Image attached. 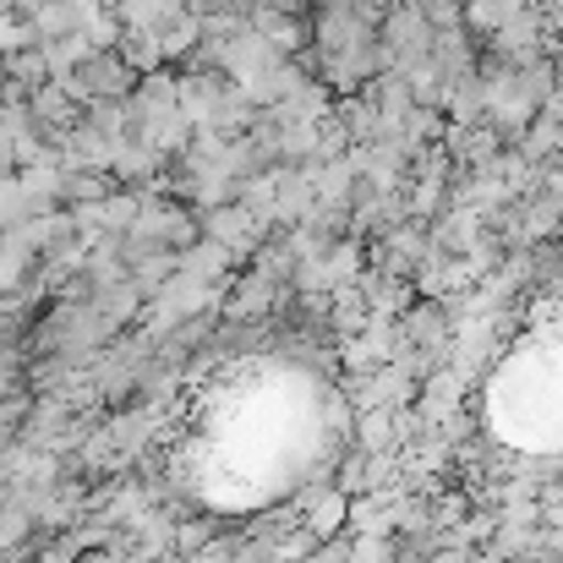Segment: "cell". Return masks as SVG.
Listing matches in <instances>:
<instances>
[{"label":"cell","instance_id":"1","mask_svg":"<svg viewBox=\"0 0 563 563\" xmlns=\"http://www.w3.org/2000/svg\"><path fill=\"white\" fill-rule=\"evenodd\" d=\"M208 235H213V241H252V213H241V208H213V213H208Z\"/></svg>","mask_w":563,"mask_h":563},{"label":"cell","instance_id":"2","mask_svg":"<svg viewBox=\"0 0 563 563\" xmlns=\"http://www.w3.org/2000/svg\"><path fill=\"white\" fill-rule=\"evenodd\" d=\"M38 5H44V0H11V16H22V22H27Z\"/></svg>","mask_w":563,"mask_h":563}]
</instances>
